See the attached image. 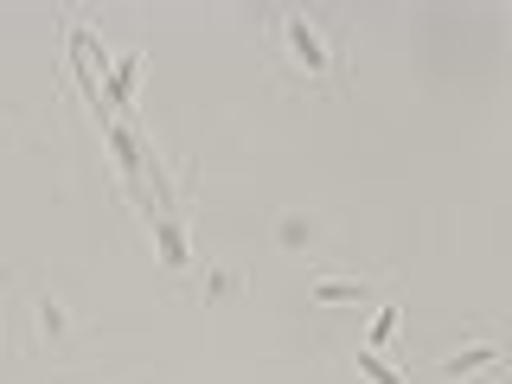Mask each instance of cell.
<instances>
[{"label": "cell", "instance_id": "obj_1", "mask_svg": "<svg viewBox=\"0 0 512 384\" xmlns=\"http://www.w3.org/2000/svg\"><path fill=\"white\" fill-rule=\"evenodd\" d=\"M282 45H288V58L301 64L308 77H327L333 71V52H327V39L301 20V13H282Z\"/></svg>", "mask_w": 512, "mask_h": 384}, {"label": "cell", "instance_id": "obj_2", "mask_svg": "<svg viewBox=\"0 0 512 384\" xmlns=\"http://www.w3.org/2000/svg\"><path fill=\"white\" fill-rule=\"evenodd\" d=\"M506 365V346L500 340H468V346H455L442 359V378H455V384H468V378H487V372H500Z\"/></svg>", "mask_w": 512, "mask_h": 384}, {"label": "cell", "instance_id": "obj_3", "mask_svg": "<svg viewBox=\"0 0 512 384\" xmlns=\"http://www.w3.org/2000/svg\"><path fill=\"white\" fill-rule=\"evenodd\" d=\"M378 295V288L372 282H314V301H320V308H359V301H372Z\"/></svg>", "mask_w": 512, "mask_h": 384}, {"label": "cell", "instance_id": "obj_4", "mask_svg": "<svg viewBox=\"0 0 512 384\" xmlns=\"http://www.w3.org/2000/svg\"><path fill=\"white\" fill-rule=\"evenodd\" d=\"M154 250H160V263H167V269H186V237H180V224H173V218L154 224Z\"/></svg>", "mask_w": 512, "mask_h": 384}, {"label": "cell", "instance_id": "obj_5", "mask_svg": "<svg viewBox=\"0 0 512 384\" xmlns=\"http://www.w3.org/2000/svg\"><path fill=\"white\" fill-rule=\"evenodd\" d=\"M365 346H372V352H391V346H397V301H378V314H372V333H365Z\"/></svg>", "mask_w": 512, "mask_h": 384}, {"label": "cell", "instance_id": "obj_6", "mask_svg": "<svg viewBox=\"0 0 512 384\" xmlns=\"http://www.w3.org/2000/svg\"><path fill=\"white\" fill-rule=\"evenodd\" d=\"M359 378L365 384H404V372H397L384 352H372V346H359Z\"/></svg>", "mask_w": 512, "mask_h": 384}, {"label": "cell", "instance_id": "obj_7", "mask_svg": "<svg viewBox=\"0 0 512 384\" xmlns=\"http://www.w3.org/2000/svg\"><path fill=\"white\" fill-rule=\"evenodd\" d=\"M135 64H141V58H122V64H116V77H109L116 103H128V96H135Z\"/></svg>", "mask_w": 512, "mask_h": 384}, {"label": "cell", "instance_id": "obj_8", "mask_svg": "<svg viewBox=\"0 0 512 384\" xmlns=\"http://www.w3.org/2000/svg\"><path fill=\"white\" fill-rule=\"evenodd\" d=\"M39 327H45V340L64 333V308H58V301H39Z\"/></svg>", "mask_w": 512, "mask_h": 384}]
</instances>
